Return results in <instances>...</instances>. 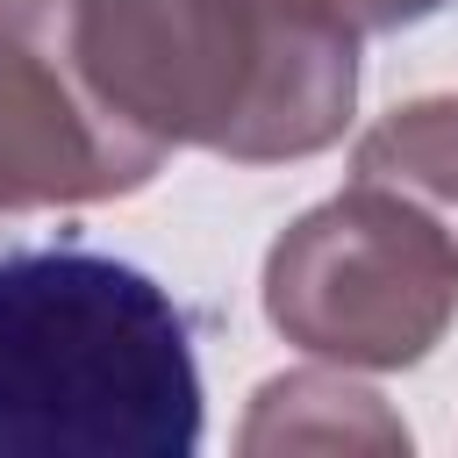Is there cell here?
Instances as JSON below:
<instances>
[{
    "label": "cell",
    "mask_w": 458,
    "mask_h": 458,
    "mask_svg": "<svg viewBox=\"0 0 458 458\" xmlns=\"http://www.w3.org/2000/svg\"><path fill=\"white\" fill-rule=\"evenodd\" d=\"M351 0H72L86 86L165 150L315 157L358 107Z\"/></svg>",
    "instance_id": "6da1fadb"
},
{
    "label": "cell",
    "mask_w": 458,
    "mask_h": 458,
    "mask_svg": "<svg viewBox=\"0 0 458 458\" xmlns=\"http://www.w3.org/2000/svg\"><path fill=\"white\" fill-rule=\"evenodd\" d=\"M200 365L172 293L100 250L0 258V458H193Z\"/></svg>",
    "instance_id": "7a4b0ae2"
},
{
    "label": "cell",
    "mask_w": 458,
    "mask_h": 458,
    "mask_svg": "<svg viewBox=\"0 0 458 458\" xmlns=\"http://www.w3.org/2000/svg\"><path fill=\"white\" fill-rule=\"evenodd\" d=\"M458 315V236L401 186L358 179L265 250V322L344 372L422 365Z\"/></svg>",
    "instance_id": "3957f363"
},
{
    "label": "cell",
    "mask_w": 458,
    "mask_h": 458,
    "mask_svg": "<svg viewBox=\"0 0 458 458\" xmlns=\"http://www.w3.org/2000/svg\"><path fill=\"white\" fill-rule=\"evenodd\" d=\"M157 165L165 143L136 136L86 86L72 0H0V215L122 200Z\"/></svg>",
    "instance_id": "277c9868"
},
{
    "label": "cell",
    "mask_w": 458,
    "mask_h": 458,
    "mask_svg": "<svg viewBox=\"0 0 458 458\" xmlns=\"http://www.w3.org/2000/svg\"><path fill=\"white\" fill-rule=\"evenodd\" d=\"M243 458H286V451H365V458H401L408 422L358 379L344 372H279L250 394V415L236 429Z\"/></svg>",
    "instance_id": "5b68a950"
},
{
    "label": "cell",
    "mask_w": 458,
    "mask_h": 458,
    "mask_svg": "<svg viewBox=\"0 0 458 458\" xmlns=\"http://www.w3.org/2000/svg\"><path fill=\"white\" fill-rule=\"evenodd\" d=\"M351 172L415 193L458 236V93H429V100H408V107L379 114L358 136Z\"/></svg>",
    "instance_id": "8992f818"
},
{
    "label": "cell",
    "mask_w": 458,
    "mask_h": 458,
    "mask_svg": "<svg viewBox=\"0 0 458 458\" xmlns=\"http://www.w3.org/2000/svg\"><path fill=\"white\" fill-rule=\"evenodd\" d=\"M351 7H358L365 29H415V21H429V14L451 7V0H351Z\"/></svg>",
    "instance_id": "52a82bcc"
}]
</instances>
